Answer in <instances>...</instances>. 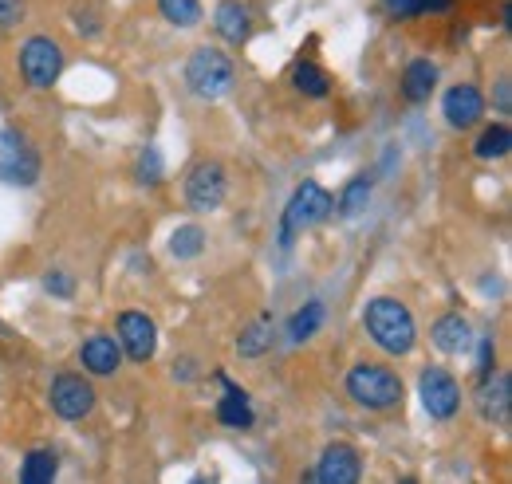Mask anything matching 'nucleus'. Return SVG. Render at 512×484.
Here are the masks:
<instances>
[{
	"label": "nucleus",
	"mask_w": 512,
	"mask_h": 484,
	"mask_svg": "<svg viewBox=\"0 0 512 484\" xmlns=\"http://www.w3.org/2000/svg\"><path fill=\"white\" fill-rule=\"evenodd\" d=\"M363 327L386 355H410L414 343H418V327H414L410 307L394 300V296H375L367 303L363 307Z\"/></svg>",
	"instance_id": "obj_1"
},
{
	"label": "nucleus",
	"mask_w": 512,
	"mask_h": 484,
	"mask_svg": "<svg viewBox=\"0 0 512 484\" xmlns=\"http://www.w3.org/2000/svg\"><path fill=\"white\" fill-rule=\"evenodd\" d=\"M347 394L363 406V410H390L402 402V378L386 366L363 363L347 374Z\"/></svg>",
	"instance_id": "obj_2"
},
{
	"label": "nucleus",
	"mask_w": 512,
	"mask_h": 484,
	"mask_svg": "<svg viewBox=\"0 0 512 484\" xmlns=\"http://www.w3.org/2000/svg\"><path fill=\"white\" fill-rule=\"evenodd\" d=\"M335 213V197L323 189L320 182H304L296 185L288 209H284V221H280V244H292V237L300 229H312Z\"/></svg>",
	"instance_id": "obj_3"
},
{
	"label": "nucleus",
	"mask_w": 512,
	"mask_h": 484,
	"mask_svg": "<svg viewBox=\"0 0 512 484\" xmlns=\"http://www.w3.org/2000/svg\"><path fill=\"white\" fill-rule=\"evenodd\" d=\"M20 75H24V83L36 87V91L56 87L60 75H64V48H60L52 36H32V40H24V48H20Z\"/></svg>",
	"instance_id": "obj_4"
},
{
	"label": "nucleus",
	"mask_w": 512,
	"mask_h": 484,
	"mask_svg": "<svg viewBox=\"0 0 512 484\" xmlns=\"http://www.w3.org/2000/svg\"><path fill=\"white\" fill-rule=\"evenodd\" d=\"M186 83L201 99H221L233 87V60L221 48H197L186 63Z\"/></svg>",
	"instance_id": "obj_5"
},
{
	"label": "nucleus",
	"mask_w": 512,
	"mask_h": 484,
	"mask_svg": "<svg viewBox=\"0 0 512 484\" xmlns=\"http://www.w3.org/2000/svg\"><path fill=\"white\" fill-rule=\"evenodd\" d=\"M40 178V154L16 130H0V182L32 185Z\"/></svg>",
	"instance_id": "obj_6"
},
{
	"label": "nucleus",
	"mask_w": 512,
	"mask_h": 484,
	"mask_svg": "<svg viewBox=\"0 0 512 484\" xmlns=\"http://www.w3.org/2000/svg\"><path fill=\"white\" fill-rule=\"evenodd\" d=\"M119 327V351L127 355L130 363H150L158 351V327L146 311H123L115 319Z\"/></svg>",
	"instance_id": "obj_7"
},
{
	"label": "nucleus",
	"mask_w": 512,
	"mask_h": 484,
	"mask_svg": "<svg viewBox=\"0 0 512 484\" xmlns=\"http://www.w3.org/2000/svg\"><path fill=\"white\" fill-rule=\"evenodd\" d=\"M52 410L64 422H83L95 410V386L83 374H56L52 378Z\"/></svg>",
	"instance_id": "obj_8"
},
{
	"label": "nucleus",
	"mask_w": 512,
	"mask_h": 484,
	"mask_svg": "<svg viewBox=\"0 0 512 484\" xmlns=\"http://www.w3.org/2000/svg\"><path fill=\"white\" fill-rule=\"evenodd\" d=\"M418 390H422V406H426V414L438 418V422H449V418L457 414V406H461V386H457V378H453L449 370H442V366L422 370Z\"/></svg>",
	"instance_id": "obj_9"
},
{
	"label": "nucleus",
	"mask_w": 512,
	"mask_h": 484,
	"mask_svg": "<svg viewBox=\"0 0 512 484\" xmlns=\"http://www.w3.org/2000/svg\"><path fill=\"white\" fill-rule=\"evenodd\" d=\"M225 189H229L225 170L217 162H201V166H193L190 178H186V201L197 213H213V209H221Z\"/></svg>",
	"instance_id": "obj_10"
},
{
	"label": "nucleus",
	"mask_w": 512,
	"mask_h": 484,
	"mask_svg": "<svg viewBox=\"0 0 512 484\" xmlns=\"http://www.w3.org/2000/svg\"><path fill=\"white\" fill-rule=\"evenodd\" d=\"M359 477H363V461H359L355 445L331 441L316 465V484H359Z\"/></svg>",
	"instance_id": "obj_11"
},
{
	"label": "nucleus",
	"mask_w": 512,
	"mask_h": 484,
	"mask_svg": "<svg viewBox=\"0 0 512 484\" xmlns=\"http://www.w3.org/2000/svg\"><path fill=\"white\" fill-rule=\"evenodd\" d=\"M442 115H446L453 130H473L477 122L485 119V95L473 83H457V87H449L446 99H442Z\"/></svg>",
	"instance_id": "obj_12"
},
{
	"label": "nucleus",
	"mask_w": 512,
	"mask_h": 484,
	"mask_svg": "<svg viewBox=\"0 0 512 484\" xmlns=\"http://www.w3.org/2000/svg\"><path fill=\"white\" fill-rule=\"evenodd\" d=\"M477 410L485 422L509 425L512 418V390H509V374H497V378H485V386L477 390Z\"/></svg>",
	"instance_id": "obj_13"
},
{
	"label": "nucleus",
	"mask_w": 512,
	"mask_h": 484,
	"mask_svg": "<svg viewBox=\"0 0 512 484\" xmlns=\"http://www.w3.org/2000/svg\"><path fill=\"white\" fill-rule=\"evenodd\" d=\"M434 347L446 355H465L473 347V327L465 315H442L434 323Z\"/></svg>",
	"instance_id": "obj_14"
},
{
	"label": "nucleus",
	"mask_w": 512,
	"mask_h": 484,
	"mask_svg": "<svg viewBox=\"0 0 512 484\" xmlns=\"http://www.w3.org/2000/svg\"><path fill=\"white\" fill-rule=\"evenodd\" d=\"M79 359L91 374H115L123 366V351H119V343L111 335H95V339H87L79 347Z\"/></svg>",
	"instance_id": "obj_15"
},
{
	"label": "nucleus",
	"mask_w": 512,
	"mask_h": 484,
	"mask_svg": "<svg viewBox=\"0 0 512 484\" xmlns=\"http://www.w3.org/2000/svg\"><path fill=\"white\" fill-rule=\"evenodd\" d=\"M213 24H217V32H221L229 44H241V40H249V32H253V16H249V8H245L241 0H221L217 12H213Z\"/></svg>",
	"instance_id": "obj_16"
},
{
	"label": "nucleus",
	"mask_w": 512,
	"mask_h": 484,
	"mask_svg": "<svg viewBox=\"0 0 512 484\" xmlns=\"http://www.w3.org/2000/svg\"><path fill=\"white\" fill-rule=\"evenodd\" d=\"M221 382H225V398H221V406H217L221 425H229V429H249V425H253V402H249V394H245L237 382H229L225 374H221Z\"/></svg>",
	"instance_id": "obj_17"
},
{
	"label": "nucleus",
	"mask_w": 512,
	"mask_h": 484,
	"mask_svg": "<svg viewBox=\"0 0 512 484\" xmlns=\"http://www.w3.org/2000/svg\"><path fill=\"white\" fill-rule=\"evenodd\" d=\"M434 87H438V63H430V60L406 63V71H402V95H406L410 103H426V99L434 95Z\"/></svg>",
	"instance_id": "obj_18"
},
{
	"label": "nucleus",
	"mask_w": 512,
	"mask_h": 484,
	"mask_svg": "<svg viewBox=\"0 0 512 484\" xmlns=\"http://www.w3.org/2000/svg\"><path fill=\"white\" fill-rule=\"evenodd\" d=\"M56 469L60 461L52 449H32L20 465V484H56Z\"/></svg>",
	"instance_id": "obj_19"
},
{
	"label": "nucleus",
	"mask_w": 512,
	"mask_h": 484,
	"mask_svg": "<svg viewBox=\"0 0 512 484\" xmlns=\"http://www.w3.org/2000/svg\"><path fill=\"white\" fill-rule=\"evenodd\" d=\"M323 303L320 300H308L292 319H288V335H292V343H308V339H316V331L323 327Z\"/></svg>",
	"instance_id": "obj_20"
},
{
	"label": "nucleus",
	"mask_w": 512,
	"mask_h": 484,
	"mask_svg": "<svg viewBox=\"0 0 512 484\" xmlns=\"http://www.w3.org/2000/svg\"><path fill=\"white\" fill-rule=\"evenodd\" d=\"M268 347H272V319L264 315V319H256V323H249V327L241 331V339H237V351H241L245 359H260Z\"/></svg>",
	"instance_id": "obj_21"
},
{
	"label": "nucleus",
	"mask_w": 512,
	"mask_h": 484,
	"mask_svg": "<svg viewBox=\"0 0 512 484\" xmlns=\"http://www.w3.org/2000/svg\"><path fill=\"white\" fill-rule=\"evenodd\" d=\"M367 201H371V182L367 178H351L343 185V193L335 197V213L339 217H359L367 209Z\"/></svg>",
	"instance_id": "obj_22"
},
{
	"label": "nucleus",
	"mask_w": 512,
	"mask_h": 484,
	"mask_svg": "<svg viewBox=\"0 0 512 484\" xmlns=\"http://www.w3.org/2000/svg\"><path fill=\"white\" fill-rule=\"evenodd\" d=\"M292 83L308 95V99H323L327 91H331V79L323 75V67H316L312 60H300L292 67Z\"/></svg>",
	"instance_id": "obj_23"
},
{
	"label": "nucleus",
	"mask_w": 512,
	"mask_h": 484,
	"mask_svg": "<svg viewBox=\"0 0 512 484\" xmlns=\"http://www.w3.org/2000/svg\"><path fill=\"white\" fill-rule=\"evenodd\" d=\"M509 146H512V130L509 126H485L481 130V138L473 142V150H477V158H505L509 154Z\"/></svg>",
	"instance_id": "obj_24"
},
{
	"label": "nucleus",
	"mask_w": 512,
	"mask_h": 484,
	"mask_svg": "<svg viewBox=\"0 0 512 484\" xmlns=\"http://www.w3.org/2000/svg\"><path fill=\"white\" fill-rule=\"evenodd\" d=\"M158 12H162L174 28H193V24H201V4H197V0H158Z\"/></svg>",
	"instance_id": "obj_25"
},
{
	"label": "nucleus",
	"mask_w": 512,
	"mask_h": 484,
	"mask_svg": "<svg viewBox=\"0 0 512 484\" xmlns=\"http://www.w3.org/2000/svg\"><path fill=\"white\" fill-rule=\"evenodd\" d=\"M201 248H205V233H201L197 225L178 229V233H174V241H170V252H174L178 260H193V256H201Z\"/></svg>",
	"instance_id": "obj_26"
},
{
	"label": "nucleus",
	"mask_w": 512,
	"mask_h": 484,
	"mask_svg": "<svg viewBox=\"0 0 512 484\" xmlns=\"http://www.w3.org/2000/svg\"><path fill=\"white\" fill-rule=\"evenodd\" d=\"M24 0H0V32H8V28H16V24H24Z\"/></svg>",
	"instance_id": "obj_27"
},
{
	"label": "nucleus",
	"mask_w": 512,
	"mask_h": 484,
	"mask_svg": "<svg viewBox=\"0 0 512 484\" xmlns=\"http://www.w3.org/2000/svg\"><path fill=\"white\" fill-rule=\"evenodd\" d=\"M142 182H150V185L162 182V162H158V154H154V150H146V154H142Z\"/></svg>",
	"instance_id": "obj_28"
},
{
	"label": "nucleus",
	"mask_w": 512,
	"mask_h": 484,
	"mask_svg": "<svg viewBox=\"0 0 512 484\" xmlns=\"http://www.w3.org/2000/svg\"><path fill=\"white\" fill-rule=\"evenodd\" d=\"M44 288H48V292H56L60 300H67V296L75 292V284H71V276H64V272H52V276L44 280Z\"/></svg>",
	"instance_id": "obj_29"
},
{
	"label": "nucleus",
	"mask_w": 512,
	"mask_h": 484,
	"mask_svg": "<svg viewBox=\"0 0 512 484\" xmlns=\"http://www.w3.org/2000/svg\"><path fill=\"white\" fill-rule=\"evenodd\" d=\"M497 111H501V115H509V111H512V83H509V75H501V79H497Z\"/></svg>",
	"instance_id": "obj_30"
},
{
	"label": "nucleus",
	"mask_w": 512,
	"mask_h": 484,
	"mask_svg": "<svg viewBox=\"0 0 512 484\" xmlns=\"http://www.w3.org/2000/svg\"><path fill=\"white\" fill-rule=\"evenodd\" d=\"M410 8H414V16H426V12H446L449 0H410Z\"/></svg>",
	"instance_id": "obj_31"
},
{
	"label": "nucleus",
	"mask_w": 512,
	"mask_h": 484,
	"mask_svg": "<svg viewBox=\"0 0 512 484\" xmlns=\"http://www.w3.org/2000/svg\"><path fill=\"white\" fill-rule=\"evenodd\" d=\"M489 374H493V339L481 343V378H489Z\"/></svg>",
	"instance_id": "obj_32"
},
{
	"label": "nucleus",
	"mask_w": 512,
	"mask_h": 484,
	"mask_svg": "<svg viewBox=\"0 0 512 484\" xmlns=\"http://www.w3.org/2000/svg\"><path fill=\"white\" fill-rule=\"evenodd\" d=\"M193 484H213V481H209V477H197V481H193Z\"/></svg>",
	"instance_id": "obj_33"
},
{
	"label": "nucleus",
	"mask_w": 512,
	"mask_h": 484,
	"mask_svg": "<svg viewBox=\"0 0 512 484\" xmlns=\"http://www.w3.org/2000/svg\"><path fill=\"white\" fill-rule=\"evenodd\" d=\"M402 484H418V481H402Z\"/></svg>",
	"instance_id": "obj_34"
}]
</instances>
